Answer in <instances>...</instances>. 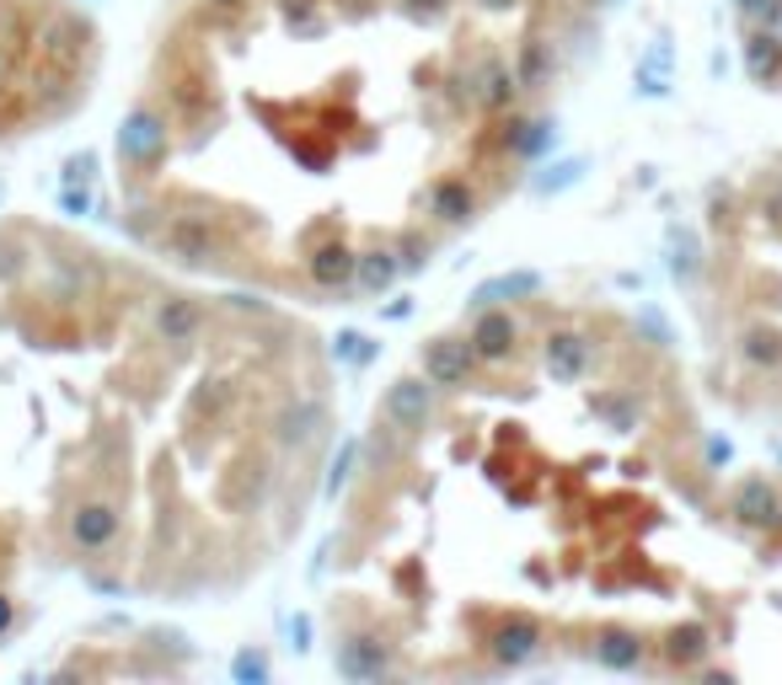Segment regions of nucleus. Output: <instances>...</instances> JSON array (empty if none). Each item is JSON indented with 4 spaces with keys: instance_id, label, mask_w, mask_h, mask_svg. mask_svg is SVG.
<instances>
[{
    "instance_id": "nucleus-1",
    "label": "nucleus",
    "mask_w": 782,
    "mask_h": 685,
    "mask_svg": "<svg viewBox=\"0 0 782 685\" xmlns=\"http://www.w3.org/2000/svg\"><path fill=\"white\" fill-rule=\"evenodd\" d=\"M579 0H182L113 140L134 246L279 305L434 263L552 134Z\"/></svg>"
},
{
    "instance_id": "nucleus-2",
    "label": "nucleus",
    "mask_w": 782,
    "mask_h": 685,
    "mask_svg": "<svg viewBox=\"0 0 782 685\" xmlns=\"http://www.w3.org/2000/svg\"><path fill=\"white\" fill-rule=\"evenodd\" d=\"M332 359L279 300L0 220V643L60 584L237 595L328 493Z\"/></svg>"
},
{
    "instance_id": "nucleus-3",
    "label": "nucleus",
    "mask_w": 782,
    "mask_h": 685,
    "mask_svg": "<svg viewBox=\"0 0 782 685\" xmlns=\"http://www.w3.org/2000/svg\"><path fill=\"white\" fill-rule=\"evenodd\" d=\"M734 520L751 525V531H782V493L766 477H751L734 487Z\"/></svg>"
},
{
    "instance_id": "nucleus-4",
    "label": "nucleus",
    "mask_w": 782,
    "mask_h": 685,
    "mask_svg": "<svg viewBox=\"0 0 782 685\" xmlns=\"http://www.w3.org/2000/svg\"><path fill=\"white\" fill-rule=\"evenodd\" d=\"M708 648H713V637H708V626L702 622H681L660 637V658L670 664V669H702Z\"/></svg>"
},
{
    "instance_id": "nucleus-5",
    "label": "nucleus",
    "mask_w": 782,
    "mask_h": 685,
    "mask_svg": "<svg viewBox=\"0 0 782 685\" xmlns=\"http://www.w3.org/2000/svg\"><path fill=\"white\" fill-rule=\"evenodd\" d=\"M745 70H751V81H778L782 70V38L772 28H761L745 38Z\"/></svg>"
},
{
    "instance_id": "nucleus-6",
    "label": "nucleus",
    "mask_w": 782,
    "mask_h": 685,
    "mask_svg": "<svg viewBox=\"0 0 782 685\" xmlns=\"http://www.w3.org/2000/svg\"><path fill=\"white\" fill-rule=\"evenodd\" d=\"M740 359L755 370H782V332L778 328H745L740 332Z\"/></svg>"
}]
</instances>
